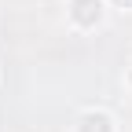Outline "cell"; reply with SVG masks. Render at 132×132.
Instances as JSON below:
<instances>
[{
	"label": "cell",
	"mask_w": 132,
	"mask_h": 132,
	"mask_svg": "<svg viewBox=\"0 0 132 132\" xmlns=\"http://www.w3.org/2000/svg\"><path fill=\"white\" fill-rule=\"evenodd\" d=\"M70 15H73L77 26H95L99 19H103V4H99V0H73Z\"/></svg>",
	"instance_id": "1"
},
{
	"label": "cell",
	"mask_w": 132,
	"mask_h": 132,
	"mask_svg": "<svg viewBox=\"0 0 132 132\" xmlns=\"http://www.w3.org/2000/svg\"><path fill=\"white\" fill-rule=\"evenodd\" d=\"M81 132H114V125H110V118H106V114L88 110L85 118H81Z\"/></svg>",
	"instance_id": "2"
},
{
	"label": "cell",
	"mask_w": 132,
	"mask_h": 132,
	"mask_svg": "<svg viewBox=\"0 0 132 132\" xmlns=\"http://www.w3.org/2000/svg\"><path fill=\"white\" fill-rule=\"evenodd\" d=\"M128 81H132V73H128Z\"/></svg>",
	"instance_id": "3"
}]
</instances>
